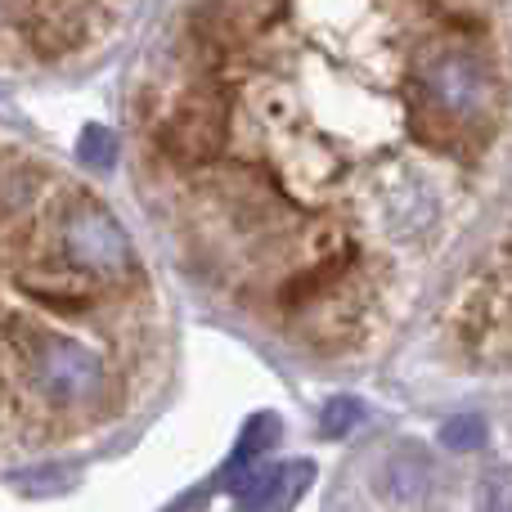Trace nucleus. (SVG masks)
<instances>
[{"label": "nucleus", "mask_w": 512, "mask_h": 512, "mask_svg": "<svg viewBox=\"0 0 512 512\" xmlns=\"http://www.w3.org/2000/svg\"><path fill=\"white\" fill-rule=\"evenodd\" d=\"M27 378L41 400H50L54 409H77L104 391V360L77 337H41L27 355Z\"/></svg>", "instance_id": "1"}, {"label": "nucleus", "mask_w": 512, "mask_h": 512, "mask_svg": "<svg viewBox=\"0 0 512 512\" xmlns=\"http://www.w3.org/2000/svg\"><path fill=\"white\" fill-rule=\"evenodd\" d=\"M63 256L77 265L81 274H99V279H126L135 265L131 239H126L122 221L99 203H77L59 225Z\"/></svg>", "instance_id": "2"}, {"label": "nucleus", "mask_w": 512, "mask_h": 512, "mask_svg": "<svg viewBox=\"0 0 512 512\" xmlns=\"http://www.w3.org/2000/svg\"><path fill=\"white\" fill-rule=\"evenodd\" d=\"M427 95L441 108L445 117H459V122H477L490 108V77L472 54H436L427 63Z\"/></svg>", "instance_id": "3"}, {"label": "nucleus", "mask_w": 512, "mask_h": 512, "mask_svg": "<svg viewBox=\"0 0 512 512\" xmlns=\"http://www.w3.org/2000/svg\"><path fill=\"white\" fill-rule=\"evenodd\" d=\"M382 490L391 504H423L432 490V463L423 450H396L382 472Z\"/></svg>", "instance_id": "4"}, {"label": "nucleus", "mask_w": 512, "mask_h": 512, "mask_svg": "<svg viewBox=\"0 0 512 512\" xmlns=\"http://www.w3.org/2000/svg\"><path fill=\"white\" fill-rule=\"evenodd\" d=\"M279 436H283V427H279V418L274 414H252V423L243 427V436H239V445H234V454H230V463H225V486H234V481H243L248 472L256 468V463L265 459V454L279 445Z\"/></svg>", "instance_id": "5"}, {"label": "nucleus", "mask_w": 512, "mask_h": 512, "mask_svg": "<svg viewBox=\"0 0 512 512\" xmlns=\"http://www.w3.org/2000/svg\"><path fill=\"white\" fill-rule=\"evenodd\" d=\"M77 158L86 162L90 171H113V162H117V135L108 131V126L90 122L86 131L77 135Z\"/></svg>", "instance_id": "6"}, {"label": "nucleus", "mask_w": 512, "mask_h": 512, "mask_svg": "<svg viewBox=\"0 0 512 512\" xmlns=\"http://www.w3.org/2000/svg\"><path fill=\"white\" fill-rule=\"evenodd\" d=\"M364 418V405L355 396H333L324 405V414H319V432L328 436V441H337V436H346L355 423Z\"/></svg>", "instance_id": "7"}, {"label": "nucleus", "mask_w": 512, "mask_h": 512, "mask_svg": "<svg viewBox=\"0 0 512 512\" xmlns=\"http://www.w3.org/2000/svg\"><path fill=\"white\" fill-rule=\"evenodd\" d=\"M441 445H450V450H481V445H486V418L454 414L450 423L441 427Z\"/></svg>", "instance_id": "8"}, {"label": "nucleus", "mask_w": 512, "mask_h": 512, "mask_svg": "<svg viewBox=\"0 0 512 512\" xmlns=\"http://www.w3.org/2000/svg\"><path fill=\"white\" fill-rule=\"evenodd\" d=\"M481 508H512V468H499L481 481Z\"/></svg>", "instance_id": "9"}]
</instances>
